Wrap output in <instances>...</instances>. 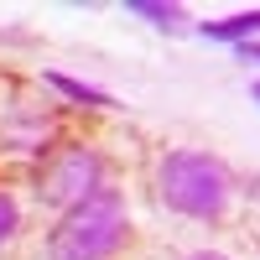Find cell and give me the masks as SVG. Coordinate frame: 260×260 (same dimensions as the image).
I'll use <instances>...</instances> for the list:
<instances>
[{"label":"cell","mask_w":260,"mask_h":260,"mask_svg":"<svg viewBox=\"0 0 260 260\" xmlns=\"http://www.w3.org/2000/svg\"><path fill=\"white\" fill-rule=\"evenodd\" d=\"M125 229H130L125 198L115 187H99L57 219L52 240H47V260H110L125 245Z\"/></svg>","instance_id":"1"},{"label":"cell","mask_w":260,"mask_h":260,"mask_svg":"<svg viewBox=\"0 0 260 260\" xmlns=\"http://www.w3.org/2000/svg\"><path fill=\"white\" fill-rule=\"evenodd\" d=\"M156 192L172 213L187 219H219L229 208V172L203 151H172L156 167Z\"/></svg>","instance_id":"2"},{"label":"cell","mask_w":260,"mask_h":260,"mask_svg":"<svg viewBox=\"0 0 260 260\" xmlns=\"http://www.w3.org/2000/svg\"><path fill=\"white\" fill-rule=\"evenodd\" d=\"M99 177H104V161L94 156L89 146H62L57 156L42 161L37 198L47 208H78L89 192H99Z\"/></svg>","instance_id":"3"},{"label":"cell","mask_w":260,"mask_h":260,"mask_svg":"<svg viewBox=\"0 0 260 260\" xmlns=\"http://www.w3.org/2000/svg\"><path fill=\"white\" fill-rule=\"evenodd\" d=\"M208 42H255V31H260V11H240V16H224V21H203L198 26Z\"/></svg>","instance_id":"4"},{"label":"cell","mask_w":260,"mask_h":260,"mask_svg":"<svg viewBox=\"0 0 260 260\" xmlns=\"http://www.w3.org/2000/svg\"><path fill=\"white\" fill-rule=\"evenodd\" d=\"M125 11H130V16H141V21H151V26H161V31H177L182 21H187L182 6H161V0H130Z\"/></svg>","instance_id":"5"},{"label":"cell","mask_w":260,"mask_h":260,"mask_svg":"<svg viewBox=\"0 0 260 260\" xmlns=\"http://www.w3.org/2000/svg\"><path fill=\"white\" fill-rule=\"evenodd\" d=\"M47 83L57 94H68L73 104H94V110H104V104H110V94L104 89H94V83H78V78H68V73H47Z\"/></svg>","instance_id":"6"},{"label":"cell","mask_w":260,"mask_h":260,"mask_svg":"<svg viewBox=\"0 0 260 260\" xmlns=\"http://www.w3.org/2000/svg\"><path fill=\"white\" fill-rule=\"evenodd\" d=\"M16 224H21V208H16V198H11V192L0 187V245H11Z\"/></svg>","instance_id":"7"},{"label":"cell","mask_w":260,"mask_h":260,"mask_svg":"<svg viewBox=\"0 0 260 260\" xmlns=\"http://www.w3.org/2000/svg\"><path fill=\"white\" fill-rule=\"evenodd\" d=\"M240 57L245 62H260V42H240Z\"/></svg>","instance_id":"8"},{"label":"cell","mask_w":260,"mask_h":260,"mask_svg":"<svg viewBox=\"0 0 260 260\" xmlns=\"http://www.w3.org/2000/svg\"><path fill=\"white\" fill-rule=\"evenodd\" d=\"M192 260H229V255H213V250H203V255H192Z\"/></svg>","instance_id":"9"},{"label":"cell","mask_w":260,"mask_h":260,"mask_svg":"<svg viewBox=\"0 0 260 260\" xmlns=\"http://www.w3.org/2000/svg\"><path fill=\"white\" fill-rule=\"evenodd\" d=\"M255 99H260V83H255Z\"/></svg>","instance_id":"10"}]
</instances>
